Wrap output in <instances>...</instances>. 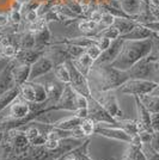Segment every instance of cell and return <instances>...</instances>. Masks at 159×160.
I'll return each mask as SVG.
<instances>
[{
	"instance_id": "obj_1",
	"label": "cell",
	"mask_w": 159,
	"mask_h": 160,
	"mask_svg": "<svg viewBox=\"0 0 159 160\" xmlns=\"http://www.w3.org/2000/svg\"><path fill=\"white\" fill-rule=\"evenodd\" d=\"M91 91L119 90L127 80L131 79L128 71H121L111 65L95 63L87 75Z\"/></svg>"
},
{
	"instance_id": "obj_2",
	"label": "cell",
	"mask_w": 159,
	"mask_h": 160,
	"mask_svg": "<svg viewBox=\"0 0 159 160\" xmlns=\"http://www.w3.org/2000/svg\"><path fill=\"white\" fill-rule=\"evenodd\" d=\"M152 38L141 41H125L122 49L111 66L121 71L131 69L138 61L147 58L152 50Z\"/></svg>"
},
{
	"instance_id": "obj_3",
	"label": "cell",
	"mask_w": 159,
	"mask_h": 160,
	"mask_svg": "<svg viewBox=\"0 0 159 160\" xmlns=\"http://www.w3.org/2000/svg\"><path fill=\"white\" fill-rule=\"evenodd\" d=\"M91 97H93L100 104H102L108 112L116 120L123 118L125 112L120 107L119 99L116 96V91H91Z\"/></svg>"
},
{
	"instance_id": "obj_4",
	"label": "cell",
	"mask_w": 159,
	"mask_h": 160,
	"mask_svg": "<svg viewBox=\"0 0 159 160\" xmlns=\"http://www.w3.org/2000/svg\"><path fill=\"white\" fill-rule=\"evenodd\" d=\"M158 87V82L154 80L148 79H129L120 87L119 91L123 94H132V96H142V94L152 93Z\"/></svg>"
},
{
	"instance_id": "obj_5",
	"label": "cell",
	"mask_w": 159,
	"mask_h": 160,
	"mask_svg": "<svg viewBox=\"0 0 159 160\" xmlns=\"http://www.w3.org/2000/svg\"><path fill=\"white\" fill-rule=\"evenodd\" d=\"M66 66L68 67V71H69V75H71V82L69 85L78 92V93L83 94L87 97L89 99L91 98V87L89 84V79H87L86 75L80 72L79 69L75 67V65L73 63L72 60H67Z\"/></svg>"
},
{
	"instance_id": "obj_6",
	"label": "cell",
	"mask_w": 159,
	"mask_h": 160,
	"mask_svg": "<svg viewBox=\"0 0 159 160\" xmlns=\"http://www.w3.org/2000/svg\"><path fill=\"white\" fill-rule=\"evenodd\" d=\"M89 118L96 123V124H110V126H115L117 124V120L114 118L110 113L106 111L104 107L100 104L93 97L89 99Z\"/></svg>"
},
{
	"instance_id": "obj_7",
	"label": "cell",
	"mask_w": 159,
	"mask_h": 160,
	"mask_svg": "<svg viewBox=\"0 0 159 160\" xmlns=\"http://www.w3.org/2000/svg\"><path fill=\"white\" fill-rule=\"evenodd\" d=\"M95 134H98L100 136H104L110 140L128 143V145H131L133 141V136H131L126 130H123L122 128L115 127V126H110V124H96Z\"/></svg>"
},
{
	"instance_id": "obj_8",
	"label": "cell",
	"mask_w": 159,
	"mask_h": 160,
	"mask_svg": "<svg viewBox=\"0 0 159 160\" xmlns=\"http://www.w3.org/2000/svg\"><path fill=\"white\" fill-rule=\"evenodd\" d=\"M128 73L131 79H156L153 61H151L148 58H144L138 61L131 69H128Z\"/></svg>"
},
{
	"instance_id": "obj_9",
	"label": "cell",
	"mask_w": 159,
	"mask_h": 160,
	"mask_svg": "<svg viewBox=\"0 0 159 160\" xmlns=\"http://www.w3.org/2000/svg\"><path fill=\"white\" fill-rule=\"evenodd\" d=\"M47 90V94H48V98H47V105L50 107L54 105L59 102L60 97L62 96V92L65 90L66 84L61 82L59 80L55 78V75H53V78H47V80L44 82H42Z\"/></svg>"
},
{
	"instance_id": "obj_10",
	"label": "cell",
	"mask_w": 159,
	"mask_h": 160,
	"mask_svg": "<svg viewBox=\"0 0 159 160\" xmlns=\"http://www.w3.org/2000/svg\"><path fill=\"white\" fill-rule=\"evenodd\" d=\"M54 69V62L48 56L43 55L31 66V72L29 77V81H35L44 77L46 74L50 73Z\"/></svg>"
},
{
	"instance_id": "obj_11",
	"label": "cell",
	"mask_w": 159,
	"mask_h": 160,
	"mask_svg": "<svg viewBox=\"0 0 159 160\" xmlns=\"http://www.w3.org/2000/svg\"><path fill=\"white\" fill-rule=\"evenodd\" d=\"M123 42H125V40H122L121 37L111 41L109 48L105 49L104 52H102L98 60L95 61V63H97V65H111L114 61L116 60V58L119 56L120 52L122 49V46H123Z\"/></svg>"
},
{
	"instance_id": "obj_12",
	"label": "cell",
	"mask_w": 159,
	"mask_h": 160,
	"mask_svg": "<svg viewBox=\"0 0 159 160\" xmlns=\"http://www.w3.org/2000/svg\"><path fill=\"white\" fill-rule=\"evenodd\" d=\"M16 63H17V61L14 59H11L0 72V96L7 92L8 90H11L12 87L17 86L13 74H12V69L16 66Z\"/></svg>"
},
{
	"instance_id": "obj_13",
	"label": "cell",
	"mask_w": 159,
	"mask_h": 160,
	"mask_svg": "<svg viewBox=\"0 0 159 160\" xmlns=\"http://www.w3.org/2000/svg\"><path fill=\"white\" fill-rule=\"evenodd\" d=\"M46 53V50H41V49H18V52L14 56V60L17 61L18 63L22 65H29L33 66L36 61L38 60L40 58H42Z\"/></svg>"
},
{
	"instance_id": "obj_14",
	"label": "cell",
	"mask_w": 159,
	"mask_h": 160,
	"mask_svg": "<svg viewBox=\"0 0 159 160\" xmlns=\"http://www.w3.org/2000/svg\"><path fill=\"white\" fill-rule=\"evenodd\" d=\"M8 111H10V115L7 116V118H12V120L25 118L30 113V105H29L28 102H25V100L19 96V97L10 105Z\"/></svg>"
},
{
	"instance_id": "obj_15",
	"label": "cell",
	"mask_w": 159,
	"mask_h": 160,
	"mask_svg": "<svg viewBox=\"0 0 159 160\" xmlns=\"http://www.w3.org/2000/svg\"><path fill=\"white\" fill-rule=\"evenodd\" d=\"M134 99L136 103V110H138V123H139V129L141 130H146L153 133L152 127H151V112L144 107V104L141 103L138 96H134Z\"/></svg>"
},
{
	"instance_id": "obj_16",
	"label": "cell",
	"mask_w": 159,
	"mask_h": 160,
	"mask_svg": "<svg viewBox=\"0 0 159 160\" xmlns=\"http://www.w3.org/2000/svg\"><path fill=\"white\" fill-rule=\"evenodd\" d=\"M53 43V35L49 29V24H47L35 33V48L46 50Z\"/></svg>"
},
{
	"instance_id": "obj_17",
	"label": "cell",
	"mask_w": 159,
	"mask_h": 160,
	"mask_svg": "<svg viewBox=\"0 0 159 160\" xmlns=\"http://www.w3.org/2000/svg\"><path fill=\"white\" fill-rule=\"evenodd\" d=\"M153 35H154V32H153L152 30L147 29L142 24H138L132 31H129L126 35H122L120 37L125 41H141L147 40V38H152Z\"/></svg>"
},
{
	"instance_id": "obj_18",
	"label": "cell",
	"mask_w": 159,
	"mask_h": 160,
	"mask_svg": "<svg viewBox=\"0 0 159 160\" xmlns=\"http://www.w3.org/2000/svg\"><path fill=\"white\" fill-rule=\"evenodd\" d=\"M30 72H31V66L29 65H22V63H16V66L12 69V74H13L14 81L17 86H22L23 84H25L29 81V77H30Z\"/></svg>"
},
{
	"instance_id": "obj_19",
	"label": "cell",
	"mask_w": 159,
	"mask_h": 160,
	"mask_svg": "<svg viewBox=\"0 0 159 160\" xmlns=\"http://www.w3.org/2000/svg\"><path fill=\"white\" fill-rule=\"evenodd\" d=\"M77 28H78V30L81 32V35L92 36V37H96V35L102 30L100 27L96 23V22L89 19V18H84V19L78 20Z\"/></svg>"
},
{
	"instance_id": "obj_20",
	"label": "cell",
	"mask_w": 159,
	"mask_h": 160,
	"mask_svg": "<svg viewBox=\"0 0 159 160\" xmlns=\"http://www.w3.org/2000/svg\"><path fill=\"white\" fill-rule=\"evenodd\" d=\"M121 7L123 12L127 13L133 19L140 13L141 7H142V1L141 0H120Z\"/></svg>"
},
{
	"instance_id": "obj_21",
	"label": "cell",
	"mask_w": 159,
	"mask_h": 160,
	"mask_svg": "<svg viewBox=\"0 0 159 160\" xmlns=\"http://www.w3.org/2000/svg\"><path fill=\"white\" fill-rule=\"evenodd\" d=\"M20 96V88L19 86H14L11 90H8L7 92L0 96V112L4 111L5 109L10 107L14 100Z\"/></svg>"
},
{
	"instance_id": "obj_22",
	"label": "cell",
	"mask_w": 159,
	"mask_h": 160,
	"mask_svg": "<svg viewBox=\"0 0 159 160\" xmlns=\"http://www.w3.org/2000/svg\"><path fill=\"white\" fill-rule=\"evenodd\" d=\"M81 123V118L77 117V116H69V117H65V118H61L59 121H55L52 126L60 129H64V130H74L80 126Z\"/></svg>"
},
{
	"instance_id": "obj_23",
	"label": "cell",
	"mask_w": 159,
	"mask_h": 160,
	"mask_svg": "<svg viewBox=\"0 0 159 160\" xmlns=\"http://www.w3.org/2000/svg\"><path fill=\"white\" fill-rule=\"evenodd\" d=\"M72 61H73V63L75 65V67H77L84 75H86V77L89 75L91 68H92L93 65H95V60L91 59V58L87 55L86 50H85V53L83 54V55H80L78 59L72 60Z\"/></svg>"
},
{
	"instance_id": "obj_24",
	"label": "cell",
	"mask_w": 159,
	"mask_h": 160,
	"mask_svg": "<svg viewBox=\"0 0 159 160\" xmlns=\"http://www.w3.org/2000/svg\"><path fill=\"white\" fill-rule=\"evenodd\" d=\"M141 103L144 104V107L150 111L151 113L159 112V96L154 93L142 94V96H138Z\"/></svg>"
},
{
	"instance_id": "obj_25",
	"label": "cell",
	"mask_w": 159,
	"mask_h": 160,
	"mask_svg": "<svg viewBox=\"0 0 159 160\" xmlns=\"http://www.w3.org/2000/svg\"><path fill=\"white\" fill-rule=\"evenodd\" d=\"M138 24H139L138 22H135L134 19H131V18H115V22H114V27L116 29H119L121 36L126 35L129 31H132Z\"/></svg>"
},
{
	"instance_id": "obj_26",
	"label": "cell",
	"mask_w": 159,
	"mask_h": 160,
	"mask_svg": "<svg viewBox=\"0 0 159 160\" xmlns=\"http://www.w3.org/2000/svg\"><path fill=\"white\" fill-rule=\"evenodd\" d=\"M116 127L122 128V129L126 130L131 136H135V135H138L140 132L138 120H125V118H121V120H117Z\"/></svg>"
},
{
	"instance_id": "obj_27",
	"label": "cell",
	"mask_w": 159,
	"mask_h": 160,
	"mask_svg": "<svg viewBox=\"0 0 159 160\" xmlns=\"http://www.w3.org/2000/svg\"><path fill=\"white\" fill-rule=\"evenodd\" d=\"M33 48H35V33L27 30L19 32L18 49H33Z\"/></svg>"
},
{
	"instance_id": "obj_28",
	"label": "cell",
	"mask_w": 159,
	"mask_h": 160,
	"mask_svg": "<svg viewBox=\"0 0 159 160\" xmlns=\"http://www.w3.org/2000/svg\"><path fill=\"white\" fill-rule=\"evenodd\" d=\"M53 73L55 75V78L64 82V84H69L71 82V75H69V71H68V67L66 66V63H60L54 67Z\"/></svg>"
},
{
	"instance_id": "obj_29",
	"label": "cell",
	"mask_w": 159,
	"mask_h": 160,
	"mask_svg": "<svg viewBox=\"0 0 159 160\" xmlns=\"http://www.w3.org/2000/svg\"><path fill=\"white\" fill-rule=\"evenodd\" d=\"M29 155L33 160H49V151L46 146H31L29 147Z\"/></svg>"
},
{
	"instance_id": "obj_30",
	"label": "cell",
	"mask_w": 159,
	"mask_h": 160,
	"mask_svg": "<svg viewBox=\"0 0 159 160\" xmlns=\"http://www.w3.org/2000/svg\"><path fill=\"white\" fill-rule=\"evenodd\" d=\"M31 84H33V91H35V98H36L35 103H37V104H43V103H46L47 98H48L46 86H44L41 81H37V80L31 81Z\"/></svg>"
},
{
	"instance_id": "obj_31",
	"label": "cell",
	"mask_w": 159,
	"mask_h": 160,
	"mask_svg": "<svg viewBox=\"0 0 159 160\" xmlns=\"http://www.w3.org/2000/svg\"><path fill=\"white\" fill-rule=\"evenodd\" d=\"M125 160H148L145 152L142 151V147L129 145V148L126 153Z\"/></svg>"
},
{
	"instance_id": "obj_32",
	"label": "cell",
	"mask_w": 159,
	"mask_h": 160,
	"mask_svg": "<svg viewBox=\"0 0 159 160\" xmlns=\"http://www.w3.org/2000/svg\"><path fill=\"white\" fill-rule=\"evenodd\" d=\"M20 88V97L23 99L28 102V103H35V91H33V86L31 84V81H28L25 84H23L22 86H19Z\"/></svg>"
},
{
	"instance_id": "obj_33",
	"label": "cell",
	"mask_w": 159,
	"mask_h": 160,
	"mask_svg": "<svg viewBox=\"0 0 159 160\" xmlns=\"http://www.w3.org/2000/svg\"><path fill=\"white\" fill-rule=\"evenodd\" d=\"M89 146H90V139H86L80 146L73 149V153L75 154L78 160H92L89 155Z\"/></svg>"
},
{
	"instance_id": "obj_34",
	"label": "cell",
	"mask_w": 159,
	"mask_h": 160,
	"mask_svg": "<svg viewBox=\"0 0 159 160\" xmlns=\"http://www.w3.org/2000/svg\"><path fill=\"white\" fill-rule=\"evenodd\" d=\"M120 36H121V33H120L119 29H116L114 25L100 30V32L96 35V37H104V38H108V40L110 41L116 40V38H119Z\"/></svg>"
},
{
	"instance_id": "obj_35",
	"label": "cell",
	"mask_w": 159,
	"mask_h": 160,
	"mask_svg": "<svg viewBox=\"0 0 159 160\" xmlns=\"http://www.w3.org/2000/svg\"><path fill=\"white\" fill-rule=\"evenodd\" d=\"M80 130L83 132L84 134V136L85 138H89V136H91L92 134H95V128H96V123L93 122L91 118H84V120H81V123H80Z\"/></svg>"
},
{
	"instance_id": "obj_36",
	"label": "cell",
	"mask_w": 159,
	"mask_h": 160,
	"mask_svg": "<svg viewBox=\"0 0 159 160\" xmlns=\"http://www.w3.org/2000/svg\"><path fill=\"white\" fill-rule=\"evenodd\" d=\"M153 44H152V50L150 55L147 56L148 59L153 62H158L159 61V32H154L152 37Z\"/></svg>"
},
{
	"instance_id": "obj_37",
	"label": "cell",
	"mask_w": 159,
	"mask_h": 160,
	"mask_svg": "<svg viewBox=\"0 0 159 160\" xmlns=\"http://www.w3.org/2000/svg\"><path fill=\"white\" fill-rule=\"evenodd\" d=\"M18 52V48L14 44H7V46H1V53H0V58L3 59H14L16 54Z\"/></svg>"
},
{
	"instance_id": "obj_38",
	"label": "cell",
	"mask_w": 159,
	"mask_h": 160,
	"mask_svg": "<svg viewBox=\"0 0 159 160\" xmlns=\"http://www.w3.org/2000/svg\"><path fill=\"white\" fill-rule=\"evenodd\" d=\"M114 22H115V17H114L111 13L106 12V11H103V16H102V20L100 22V29H105V28L109 27H113L114 25Z\"/></svg>"
},
{
	"instance_id": "obj_39",
	"label": "cell",
	"mask_w": 159,
	"mask_h": 160,
	"mask_svg": "<svg viewBox=\"0 0 159 160\" xmlns=\"http://www.w3.org/2000/svg\"><path fill=\"white\" fill-rule=\"evenodd\" d=\"M10 23H12L13 25H20L22 22H23V14L22 11H13V10H10Z\"/></svg>"
},
{
	"instance_id": "obj_40",
	"label": "cell",
	"mask_w": 159,
	"mask_h": 160,
	"mask_svg": "<svg viewBox=\"0 0 159 160\" xmlns=\"http://www.w3.org/2000/svg\"><path fill=\"white\" fill-rule=\"evenodd\" d=\"M86 54L91 59H93L95 61H97L98 58L100 56V54H102V49H100L97 44H93L91 47L86 48Z\"/></svg>"
},
{
	"instance_id": "obj_41",
	"label": "cell",
	"mask_w": 159,
	"mask_h": 160,
	"mask_svg": "<svg viewBox=\"0 0 159 160\" xmlns=\"http://www.w3.org/2000/svg\"><path fill=\"white\" fill-rule=\"evenodd\" d=\"M24 18H25V23H33L40 18L37 10H29L24 14Z\"/></svg>"
},
{
	"instance_id": "obj_42",
	"label": "cell",
	"mask_w": 159,
	"mask_h": 160,
	"mask_svg": "<svg viewBox=\"0 0 159 160\" xmlns=\"http://www.w3.org/2000/svg\"><path fill=\"white\" fill-rule=\"evenodd\" d=\"M151 127H152L153 133L159 132V112L151 113Z\"/></svg>"
},
{
	"instance_id": "obj_43",
	"label": "cell",
	"mask_w": 159,
	"mask_h": 160,
	"mask_svg": "<svg viewBox=\"0 0 159 160\" xmlns=\"http://www.w3.org/2000/svg\"><path fill=\"white\" fill-rule=\"evenodd\" d=\"M74 116H77V117H79L81 120H84V118H87L89 117V110H87V108H79V109H77L74 112H73Z\"/></svg>"
},
{
	"instance_id": "obj_44",
	"label": "cell",
	"mask_w": 159,
	"mask_h": 160,
	"mask_svg": "<svg viewBox=\"0 0 159 160\" xmlns=\"http://www.w3.org/2000/svg\"><path fill=\"white\" fill-rule=\"evenodd\" d=\"M97 38H98V43H97V46L102 49V52H104L105 49L109 48L110 43H111V41L108 40V38H104V37H97Z\"/></svg>"
},
{
	"instance_id": "obj_45",
	"label": "cell",
	"mask_w": 159,
	"mask_h": 160,
	"mask_svg": "<svg viewBox=\"0 0 159 160\" xmlns=\"http://www.w3.org/2000/svg\"><path fill=\"white\" fill-rule=\"evenodd\" d=\"M144 27H146L147 29L152 30L153 32H159V20H153V22H148L142 24Z\"/></svg>"
},
{
	"instance_id": "obj_46",
	"label": "cell",
	"mask_w": 159,
	"mask_h": 160,
	"mask_svg": "<svg viewBox=\"0 0 159 160\" xmlns=\"http://www.w3.org/2000/svg\"><path fill=\"white\" fill-rule=\"evenodd\" d=\"M10 24V17L6 13H0V28H7Z\"/></svg>"
},
{
	"instance_id": "obj_47",
	"label": "cell",
	"mask_w": 159,
	"mask_h": 160,
	"mask_svg": "<svg viewBox=\"0 0 159 160\" xmlns=\"http://www.w3.org/2000/svg\"><path fill=\"white\" fill-rule=\"evenodd\" d=\"M58 160H78L77 159V157H75V154L73 153V151L71 152H68V153L64 154L61 158H59Z\"/></svg>"
},
{
	"instance_id": "obj_48",
	"label": "cell",
	"mask_w": 159,
	"mask_h": 160,
	"mask_svg": "<svg viewBox=\"0 0 159 160\" xmlns=\"http://www.w3.org/2000/svg\"><path fill=\"white\" fill-rule=\"evenodd\" d=\"M153 67H154V73H156V78L159 75V61L158 62H153Z\"/></svg>"
},
{
	"instance_id": "obj_49",
	"label": "cell",
	"mask_w": 159,
	"mask_h": 160,
	"mask_svg": "<svg viewBox=\"0 0 159 160\" xmlns=\"http://www.w3.org/2000/svg\"><path fill=\"white\" fill-rule=\"evenodd\" d=\"M4 136H5V132H0V147L3 145V141H4Z\"/></svg>"
},
{
	"instance_id": "obj_50",
	"label": "cell",
	"mask_w": 159,
	"mask_h": 160,
	"mask_svg": "<svg viewBox=\"0 0 159 160\" xmlns=\"http://www.w3.org/2000/svg\"><path fill=\"white\" fill-rule=\"evenodd\" d=\"M151 1H152L153 4H159V2H158V0H151Z\"/></svg>"
},
{
	"instance_id": "obj_51",
	"label": "cell",
	"mask_w": 159,
	"mask_h": 160,
	"mask_svg": "<svg viewBox=\"0 0 159 160\" xmlns=\"http://www.w3.org/2000/svg\"><path fill=\"white\" fill-rule=\"evenodd\" d=\"M3 35H4V32H3V31H0V38L3 37Z\"/></svg>"
},
{
	"instance_id": "obj_52",
	"label": "cell",
	"mask_w": 159,
	"mask_h": 160,
	"mask_svg": "<svg viewBox=\"0 0 159 160\" xmlns=\"http://www.w3.org/2000/svg\"><path fill=\"white\" fill-rule=\"evenodd\" d=\"M77 1H79V2H83V1H84V0H77Z\"/></svg>"
},
{
	"instance_id": "obj_53",
	"label": "cell",
	"mask_w": 159,
	"mask_h": 160,
	"mask_svg": "<svg viewBox=\"0 0 159 160\" xmlns=\"http://www.w3.org/2000/svg\"><path fill=\"white\" fill-rule=\"evenodd\" d=\"M158 2H159V0H158Z\"/></svg>"
}]
</instances>
